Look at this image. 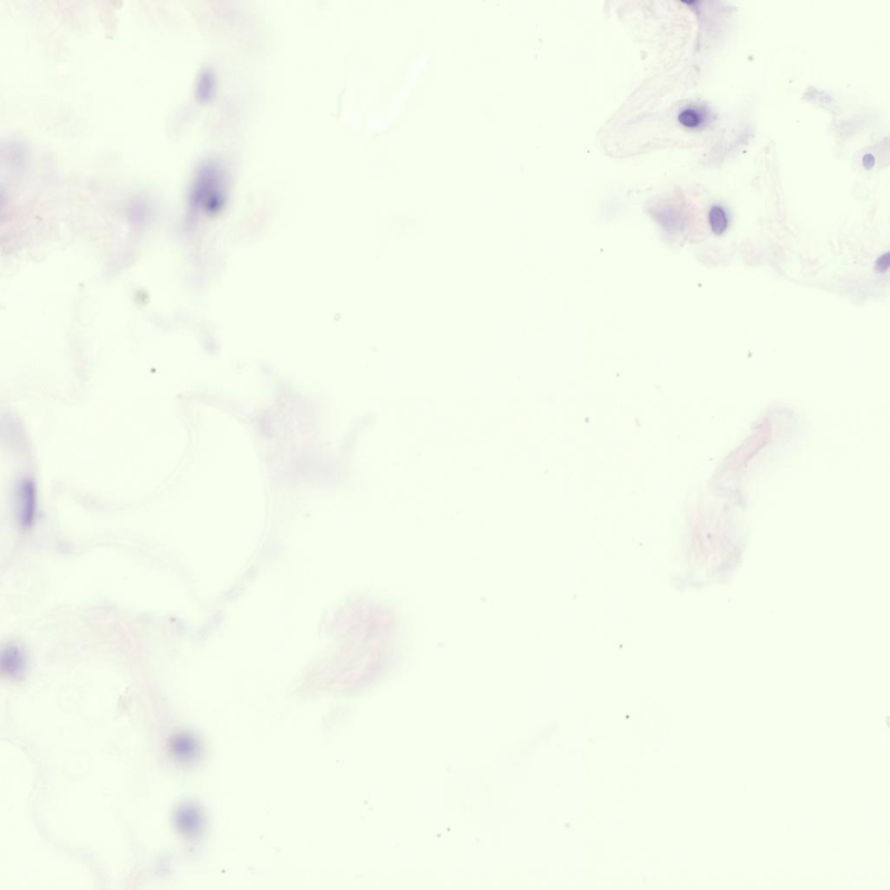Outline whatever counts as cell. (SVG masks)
<instances>
[{"instance_id":"cell-4","label":"cell","mask_w":890,"mask_h":890,"mask_svg":"<svg viewBox=\"0 0 890 890\" xmlns=\"http://www.w3.org/2000/svg\"><path fill=\"white\" fill-rule=\"evenodd\" d=\"M174 822L179 833L189 838L198 835L202 826L201 815L192 805L179 807L175 812Z\"/></svg>"},{"instance_id":"cell-5","label":"cell","mask_w":890,"mask_h":890,"mask_svg":"<svg viewBox=\"0 0 890 890\" xmlns=\"http://www.w3.org/2000/svg\"><path fill=\"white\" fill-rule=\"evenodd\" d=\"M709 224L713 233L722 235L729 227L728 213L720 205H713L709 212Z\"/></svg>"},{"instance_id":"cell-1","label":"cell","mask_w":890,"mask_h":890,"mask_svg":"<svg viewBox=\"0 0 890 890\" xmlns=\"http://www.w3.org/2000/svg\"><path fill=\"white\" fill-rule=\"evenodd\" d=\"M15 513L22 528L32 527L37 515V489L32 480L22 478L15 489Z\"/></svg>"},{"instance_id":"cell-3","label":"cell","mask_w":890,"mask_h":890,"mask_svg":"<svg viewBox=\"0 0 890 890\" xmlns=\"http://www.w3.org/2000/svg\"><path fill=\"white\" fill-rule=\"evenodd\" d=\"M168 749L172 758L179 762L189 763L198 758L199 743L188 734H176L170 739Z\"/></svg>"},{"instance_id":"cell-7","label":"cell","mask_w":890,"mask_h":890,"mask_svg":"<svg viewBox=\"0 0 890 890\" xmlns=\"http://www.w3.org/2000/svg\"><path fill=\"white\" fill-rule=\"evenodd\" d=\"M890 265L889 252L885 253L876 260V270L880 273H885L888 271Z\"/></svg>"},{"instance_id":"cell-2","label":"cell","mask_w":890,"mask_h":890,"mask_svg":"<svg viewBox=\"0 0 890 890\" xmlns=\"http://www.w3.org/2000/svg\"><path fill=\"white\" fill-rule=\"evenodd\" d=\"M28 665V656L21 646L14 643L4 646L0 660V671L4 678L19 681L24 678Z\"/></svg>"},{"instance_id":"cell-6","label":"cell","mask_w":890,"mask_h":890,"mask_svg":"<svg viewBox=\"0 0 890 890\" xmlns=\"http://www.w3.org/2000/svg\"><path fill=\"white\" fill-rule=\"evenodd\" d=\"M678 120L687 128H696L702 124L703 116L698 110L689 108L679 113Z\"/></svg>"},{"instance_id":"cell-8","label":"cell","mask_w":890,"mask_h":890,"mask_svg":"<svg viewBox=\"0 0 890 890\" xmlns=\"http://www.w3.org/2000/svg\"><path fill=\"white\" fill-rule=\"evenodd\" d=\"M876 160L871 154H867L862 158V165L866 170H871L874 168Z\"/></svg>"}]
</instances>
